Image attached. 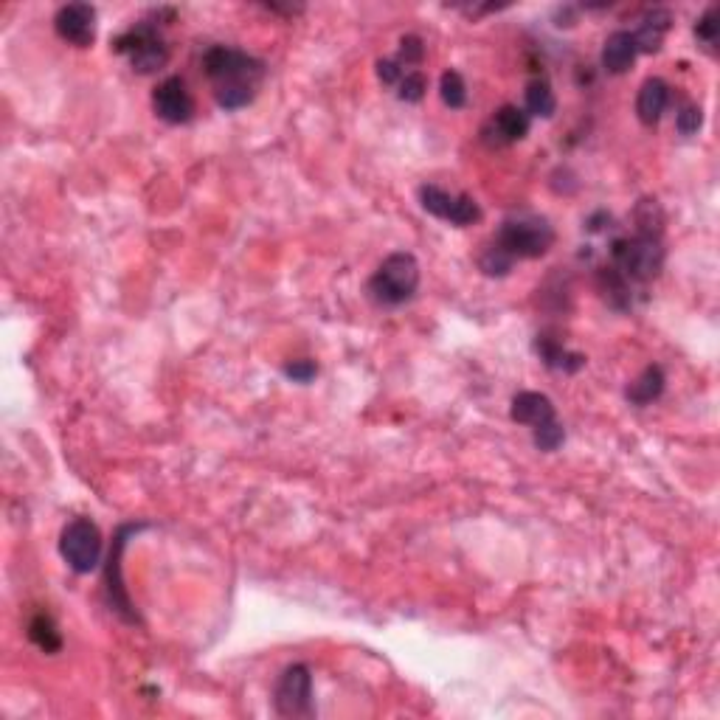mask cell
Returning <instances> with one entry per match:
<instances>
[{
    "label": "cell",
    "instance_id": "12",
    "mask_svg": "<svg viewBox=\"0 0 720 720\" xmlns=\"http://www.w3.org/2000/svg\"><path fill=\"white\" fill-rule=\"evenodd\" d=\"M54 29L65 43L88 48L96 40V9L90 3H68L54 15Z\"/></svg>",
    "mask_w": 720,
    "mask_h": 720
},
{
    "label": "cell",
    "instance_id": "4",
    "mask_svg": "<svg viewBox=\"0 0 720 720\" xmlns=\"http://www.w3.org/2000/svg\"><path fill=\"white\" fill-rule=\"evenodd\" d=\"M611 259L614 268L628 279L647 285L653 282L664 268V248L661 237H645V234H633V237H619L611 242Z\"/></svg>",
    "mask_w": 720,
    "mask_h": 720
},
{
    "label": "cell",
    "instance_id": "3",
    "mask_svg": "<svg viewBox=\"0 0 720 720\" xmlns=\"http://www.w3.org/2000/svg\"><path fill=\"white\" fill-rule=\"evenodd\" d=\"M507 254L518 262V259H540L549 254V248L555 245V228L546 217L540 214H512L504 223L498 225L493 237Z\"/></svg>",
    "mask_w": 720,
    "mask_h": 720
},
{
    "label": "cell",
    "instance_id": "9",
    "mask_svg": "<svg viewBox=\"0 0 720 720\" xmlns=\"http://www.w3.org/2000/svg\"><path fill=\"white\" fill-rule=\"evenodd\" d=\"M420 206L428 214H434L436 220H445L450 225H467L479 223L481 220V206L470 195H450L445 189H439L434 183H425L420 186Z\"/></svg>",
    "mask_w": 720,
    "mask_h": 720
},
{
    "label": "cell",
    "instance_id": "25",
    "mask_svg": "<svg viewBox=\"0 0 720 720\" xmlns=\"http://www.w3.org/2000/svg\"><path fill=\"white\" fill-rule=\"evenodd\" d=\"M532 442H535V448L543 450V453H552L557 450L563 442H566V428L555 420L543 422L538 428H532Z\"/></svg>",
    "mask_w": 720,
    "mask_h": 720
},
{
    "label": "cell",
    "instance_id": "30",
    "mask_svg": "<svg viewBox=\"0 0 720 720\" xmlns=\"http://www.w3.org/2000/svg\"><path fill=\"white\" fill-rule=\"evenodd\" d=\"M285 375L296 383H310L318 375V366H315V360H293L285 366Z\"/></svg>",
    "mask_w": 720,
    "mask_h": 720
},
{
    "label": "cell",
    "instance_id": "23",
    "mask_svg": "<svg viewBox=\"0 0 720 720\" xmlns=\"http://www.w3.org/2000/svg\"><path fill=\"white\" fill-rule=\"evenodd\" d=\"M633 223H636V234L645 237H661L664 231V211H661L659 200H639V206L633 211Z\"/></svg>",
    "mask_w": 720,
    "mask_h": 720
},
{
    "label": "cell",
    "instance_id": "29",
    "mask_svg": "<svg viewBox=\"0 0 720 720\" xmlns=\"http://www.w3.org/2000/svg\"><path fill=\"white\" fill-rule=\"evenodd\" d=\"M701 124H704V110L698 105H684L678 110V116H675V130L681 135H695L701 130Z\"/></svg>",
    "mask_w": 720,
    "mask_h": 720
},
{
    "label": "cell",
    "instance_id": "31",
    "mask_svg": "<svg viewBox=\"0 0 720 720\" xmlns=\"http://www.w3.org/2000/svg\"><path fill=\"white\" fill-rule=\"evenodd\" d=\"M377 76L383 85H400V79L405 76V68L397 60H380L377 62Z\"/></svg>",
    "mask_w": 720,
    "mask_h": 720
},
{
    "label": "cell",
    "instance_id": "2",
    "mask_svg": "<svg viewBox=\"0 0 720 720\" xmlns=\"http://www.w3.org/2000/svg\"><path fill=\"white\" fill-rule=\"evenodd\" d=\"M369 299L380 307H400L420 290V262L408 251L389 254L369 279Z\"/></svg>",
    "mask_w": 720,
    "mask_h": 720
},
{
    "label": "cell",
    "instance_id": "18",
    "mask_svg": "<svg viewBox=\"0 0 720 720\" xmlns=\"http://www.w3.org/2000/svg\"><path fill=\"white\" fill-rule=\"evenodd\" d=\"M664 383H667V377L661 372V366L650 363L642 375L636 377V380H630V386L625 389V397H628L630 405L645 408V405H650L653 400H659L661 391H664Z\"/></svg>",
    "mask_w": 720,
    "mask_h": 720
},
{
    "label": "cell",
    "instance_id": "24",
    "mask_svg": "<svg viewBox=\"0 0 720 720\" xmlns=\"http://www.w3.org/2000/svg\"><path fill=\"white\" fill-rule=\"evenodd\" d=\"M439 96L450 110H462L467 105V85L459 71H445L439 79Z\"/></svg>",
    "mask_w": 720,
    "mask_h": 720
},
{
    "label": "cell",
    "instance_id": "8",
    "mask_svg": "<svg viewBox=\"0 0 720 720\" xmlns=\"http://www.w3.org/2000/svg\"><path fill=\"white\" fill-rule=\"evenodd\" d=\"M273 706L279 718H313V673L307 664H290L279 675L273 690Z\"/></svg>",
    "mask_w": 720,
    "mask_h": 720
},
{
    "label": "cell",
    "instance_id": "11",
    "mask_svg": "<svg viewBox=\"0 0 720 720\" xmlns=\"http://www.w3.org/2000/svg\"><path fill=\"white\" fill-rule=\"evenodd\" d=\"M529 135V116L526 110L515 105H504L495 110V116L481 127V141L487 147H510Z\"/></svg>",
    "mask_w": 720,
    "mask_h": 720
},
{
    "label": "cell",
    "instance_id": "16",
    "mask_svg": "<svg viewBox=\"0 0 720 720\" xmlns=\"http://www.w3.org/2000/svg\"><path fill=\"white\" fill-rule=\"evenodd\" d=\"M639 57V51H636V40H633V34L625 29L614 31V34H608V40L602 45V68L608 71V74H625L630 71V65L636 62Z\"/></svg>",
    "mask_w": 720,
    "mask_h": 720
},
{
    "label": "cell",
    "instance_id": "15",
    "mask_svg": "<svg viewBox=\"0 0 720 720\" xmlns=\"http://www.w3.org/2000/svg\"><path fill=\"white\" fill-rule=\"evenodd\" d=\"M670 90L673 88H670L661 76L647 79L645 85L639 88V96H636V116H639L642 124H647V127L659 124L664 110L670 105Z\"/></svg>",
    "mask_w": 720,
    "mask_h": 720
},
{
    "label": "cell",
    "instance_id": "13",
    "mask_svg": "<svg viewBox=\"0 0 720 720\" xmlns=\"http://www.w3.org/2000/svg\"><path fill=\"white\" fill-rule=\"evenodd\" d=\"M535 352L543 360V366H549L552 372H563V375H574L585 366V355L580 352H571L563 346V341L552 338L549 332H540L535 338Z\"/></svg>",
    "mask_w": 720,
    "mask_h": 720
},
{
    "label": "cell",
    "instance_id": "6",
    "mask_svg": "<svg viewBox=\"0 0 720 720\" xmlns=\"http://www.w3.org/2000/svg\"><path fill=\"white\" fill-rule=\"evenodd\" d=\"M144 529H150L147 521L119 526V532L113 535V546H110V555H107V563H105L107 605H110V611H116L127 625H141V616H138L133 600H130L127 588H124V577H121V555H124V549H127L130 538H135V535L144 532Z\"/></svg>",
    "mask_w": 720,
    "mask_h": 720
},
{
    "label": "cell",
    "instance_id": "5",
    "mask_svg": "<svg viewBox=\"0 0 720 720\" xmlns=\"http://www.w3.org/2000/svg\"><path fill=\"white\" fill-rule=\"evenodd\" d=\"M113 51L121 54V57H127L135 74L144 76L161 71L169 62V45L161 37L158 26L147 23V20H141V23L130 26L124 34H119L113 40Z\"/></svg>",
    "mask_w": 720,
    "mask_h": 720
},
{
    "label": "cell",
    "instance_id": "1",
    "mask_svg": "<svg viewBox=\"0 0 720 720\" xmlns=\"http://www.w3.org/2000/svg\"><path fill=\"white\" fill-rule=\"evenodd\" d=\"M203 71L214 85V99L223 110H240L256 99L265 79V62L231 45H211L203 54Z\"/></svg>",
    "mask_w": 720,
    "mask_h": 720
},
{
    "label": "cell",
    "instance_id": "20",
    "mask_svg": "<svg viewBox=\"0 0 720 720\" xmlns=\"http://www.w3.org/2000/svg\"><path fill=\"white\" fill-rule=\"evenodd\" d=\"M524 105H526V116H538V119H552L557 110V99L552 85L546 79H532L526 85L524 93Z\"/></svg>",
    "mask_w": 720,
    "mask_h": 720
},
{
    "label": "cell",
    "instance_id": "7",
    "mask_svg": "<svg viewBox=\"0 0 720 720\" xmlns=\"http://www.w3.org/2000/svg\"><path fill=\"white\" fill-rule=\"evenodd\" d=\"M102 532L90 518H74L65 524L60 535V555L68 563V569L76 574H90L102 563Z\"/></svg>",
    "mask_w": 720,
    "mask_h": 720
},
{
    "label": "cell",
    "instance_id": "14",
    "mask_svg": "<svg viewBox=\"0 0 720 720\" xmlns=\"http://www.w3.org/2000/svg\"><path fill=\"white\" fill-rule=\"evenodd\" d=\"M510 417L518 425H529V428H538L543 422L555 420V405L546 394L540 391H521L512 397Z\"/></svg>",
    "mask_w": 720,
    "mask_h": 720
},
{
    "label": "cell",
    "instance_id": "28",
    "mask_svg": "<svg viewBox=\"0 0 720 720\" xmlns=\"http://www.w3.org/2000/svg\"><path fill=\"white\" fill-rule=\"evenodd\" d=\"M394 60L400 62L403 68L422 65V60H425V43H422V37H417V34H405L403 40H400V54H397Z\"/></svg>",
    "mask_w": 720,
    "mask_h": 720
},
{
    "label": "cell",
    "instance_id": "26",
    "mask_svg": "<svg viewBox=\"0 0 720 720\" xmlns=\"http://www.w3.org/2000/svg\"><path fill=\"white\" fill-rule=\"evenodd\" d=\"M425 90H428V79L425 74L420 71H408V74L400 79V85H397V96H400V102L405 105H417L425 99Z\"/></svg>",
    "mask_w": 720,
    "mask_h": 720
},
{
    "label": "cell",
    "instance_id": "19",
    "mask_svg": "<svg viewBox=\"0 0 720 720\" xmlns=\"http://www.w3.org/2000/svg\"><path fill=\"white\" fill-rule=\"evenodd\" d=\"M597 290L602 293V299L608 301V307H614V310H630V282L614 268V265H608V268H600L597 273Z\"/></svg>",
    "mask_w": 720,
    "mask_h": 720
},
{
    "label": "cell",
    "instance_id": "22",
    "mask_svg": "<svg viewBox=\"0 0 720 720\" xmlns=\"http://www.w3.org/2000/svg\"><path fill=\"white\" fill-rule=\"evenodd\" d=\"M515 268V259H512L498 242H487L484 245V251L479 254V270L484 276H490V279H504V276H510V270Z\"/></svg>",
    "mask_w": 720,
    "mask_h": 720
},
{
    "label": "cell",
    "instance_id": "21",
    "mask_svg": "<svg viewBox=\"0 0 720 720\" xmlns=\"http://www.w3.org/2000/svg\"><path fill=\"white\" fill-rule=\"evenodd\" d=\"M29 639L34 645L40 647L43 653H60L62 650V633L57 628V622L51 616L40 611V614L31 616L29 622Z\"/></svg>",
    "mask_w": 720,
    "mask_h": 720
},
{
    "label": "cell",
    "instance_id": "10",
    "mask_svg": "<svg viewBox=\"0 0 720 720\" xmlns=\"http://www.w3.org/2000/svg\"><path fill=\"white\" fill-rule=\"evenodd\" d=\"M152 110L166 124H186L195 116V96L180 76H166L152 90Z\"/></svg>",
    "mask_w": 720,
    "mask_h": 720
},
{
    "label": "cell",
    "instance_id": "17",
    "mask_svg": "<svg viewBox=\"0 0 720 720\" xmlns=\"http://www.w3.org/2000/svg\"><path fill=\"white\" fill-rule=\"evenodd\" d=\"M670 23H673V17H670V12H664V9L647 12V17L642 20V26H639L636 34H633L636 51H642V54H656L661 48V43H664V34L670 31Z\"/></svg>",
    "mask_w": 720,
    "mask_h": 720
},
{
    "label": "cell",
    "instance_id": "27",
    "mask_svg": "<svg viewBox=\"0 0 720 720\" xmlns=\"http://www.w3.org/2000/svg\"><path fill=\"white\" fill-rule=\"evenodd\" d=\"M695 37L706 45V48H715L718 45V37H720V20H718V9L715 6H709L704 15L698 17V23H695Z\"/></svg>",
    "mask_w": 720,
    "mask_h": 720
}]
</instances>
